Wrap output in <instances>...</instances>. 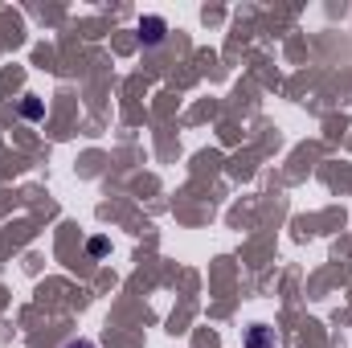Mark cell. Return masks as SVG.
I'll list each match as a JSON object with an SVG mask.
<instances>
[{
  "mask_svg": "<svg viewBox=\"0 0 352 348\" xmlns=\"http://www.w3.org/2000/svg\"><path fill=\"white\" fill-rule=\"evenodd\" d=\"M144 29H148V33H144V37H148V41H152V45H156V41H160V37H164V21H160V17H148V21H144Z\"/></svg>",
  "mask_w": 352,
  "mask_h": 348,
  "instance_id": "obj_1",
  "label": "cell"
},
{
  "mask_svg": "<svg viewBox=\"0 0 352 348\" xmlns=\"http://www.w3.org/2000/svg\"><path fill=\"white\" fill-rule=\"evenodd\" d=\"M250 348H266V328H254V336H250Z\"/></svg>",
  "mask_w": 352,
  "mask_h": 348,
  "instance_id": "obj_2",
  "label": "cell"
},
{
  "mask_svg": "<svg viewBox=\"0 0 352 348\" xmlns=\"http://www.w3.org/2000/svg\"><path fill=\"white\" fill-rule=\"evenodd\" d=\"M66 348H94V345H90V340H70Z\"/></svg>",
  "mask_w": 352,
  "mask_h": 348,
  "instance_id": "obj_3",
  "label": "cell"
}]
</instances>
